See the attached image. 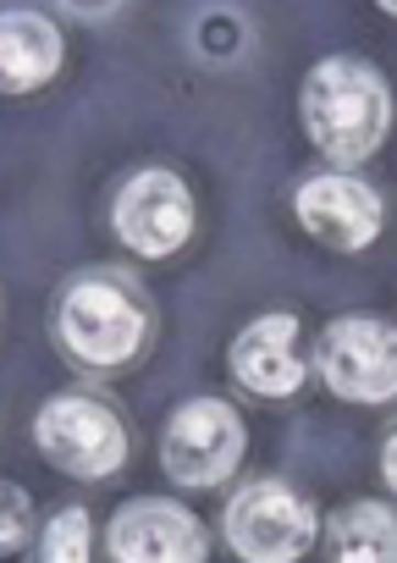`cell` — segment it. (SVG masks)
I'll return each mask as SVG.
<instances>
[{"label": "cell", "mask_w": 397, "mask_h": 563, "mask_svg": "<svg viewBox=\"0 0 397 563\" xmlns=\"http://www.w3.org/2000/svg\"><path fill=\"white\" fill-rule=\"evenodd\" d=\"M161 343V305L133 265L95 260L51 294V349L78 382H122L150 365Z\"/></svg>", "instance_id": "6da1fadb"}, {"label": "cell", "mask_w": 397, "mask_h": 563, "mask_svg": "<svg viewBox=\"0 0 397 563\" xmlns=\"http://www.w3.org/2000/svg\"><path fill=\"white\" fill-rule=\"evenodd\" d=\"M397 122V95L386 73L353 51L315 62L298 84V128L331 172H359Z\"/></svg>", "instance_id": "7a4b0ae2"}, {"label": "cell", "mask_w": 397, "mask_h": 563, "mask_svg": "<svg viewBox=\"0 0 397 563\" xmlns=\"http://www.w3.org/2000/svg\"><path fill=\"white\" fill-rule=\"evenodd\" d=\"M29 431H34V453L51 470H62L67 481H84V486H106L133 464V420L95 382L51 393L34 409Z\"/></svg>", "instance_id": "3957f363"}, {"label": "cell", "mask_w": 397, "mask_h": 563, "mask_svg": "<svg viewBox=\"0 0 397 563\" xmlns=\"http://www.w3.org/2000/svg\"><path fill=\"white\" fill-rule=\"evenodd\" d=\"M320 530V503L287 475H249L221 503V547L238 563H304Z\"/></svg>", "instance_id": "277c9868"}, {"label": "cell", "mask_w": 397, "mask_h": 563, "mask_svg": "<svg viewBox=\"0 0 397 563\" xmlns=\"http://www.w3.org/2000/svg\"><path fill=\"white\" fill-rule=\"evenodd\" d=\"M106 221L133 260H183L199 238V194L177 166L144 161L111 188Z\"/></svg>", "instance_id": "5b68a950"}, {"label": "cell", "mask_w": 397, "mask_h": 563, "mask_svg": "<svg viewBox=\"0 0 397 563\" xmlns=\"http://www.w3.org/2000/svg\"><path fill=\"white\" fill-rule=\"evenodd\" d=\"M249 453V420L221 393H194L161 420V475L177 492H221Z\"/></svg>", "instance_id": "8992f818"}, {"label": "cell", "mask_w": 397, "mask_h": 563, "mask_svg": "<svg viewBox=\"0 0 397 563\" xmlns=\"http://www.w3.org/2000/svg\"><path fill=\"white\" fill-rule=\"evenodd\" d=\"M315 382L337 404H359V409L397 404V321L331 316L315 332Z\"/></svg>", "instance_id": "52a82bcc"}, {"label": "cell", "mask_w": 397, "mask_h": 563, "mask_svg": "<svg viewBox=\"0 0 397 563\" xmlns=\"http://www.w3.org/2000/svg\"><path fill=\"white\" fill-rule=\"evenodd\" d=\"M227 376L254 404H293L315 382V338L304 316L265 310L227 343Z\"/></svg>", "instance_id": "ba28073f"}, {"label": "cell", "mask_w": 397, "mask_h": 563, "mask_svg": "<svg viewBox=\"0 0 397 563\" xmlns=\"http://www.w3.org/2000/svg\"><path fill=\"white\" fill-rule=\"evenodd\" d=\"M293 221L309 243L331 254H364L386 232V199L359 172H309L293 188Z\"/></svg>", "instance_id": "9c48e42d"}, {"label": "cell", "mask_w": 397, "mask_h": 563, "mask_svg": "<svg viewBox=\"0 0 397 563\" xmlns=\"http://www.w3.org/2000/svg\"><path fill=\"white\" fill-rule=\"evenodd\" d=\"M210 525L177 497H128L106 519L111 563H210Z\"/></svg>", "instance_id": "30bf717a"}, {"label": "cell", "mask_w": 397, "mask_h": 563, "mask_svg": "<svg viewBox=\"0 0 397 563\" xmlns=\"http://www.w3.org/2000/svg\"><path fill=\"white\" fill-rule=\"evenodd\" d=\"M67 67V34L56 12L40 7H7L0 12V89L12 100L40 95L62 78Z\"/></svg>", "instance_id": "8fae6325"}, {"label": "cell", "mask_w": 397, "mask_h": 563, "mask_svg": "<svg viewBox=\"0 0 397 563\" xmlns=\"http://www.w3.org/2000/svg\"><path fill=\"white\" fill-rule=\"evenodd\" d=\"M326 563H397V508L381 497H353L326 514Z\"/></svg>", "instance_id": "7c38bea8"}, {"label": "cell", "mask_w": 397, "mask_h": 563, "mask_svg": "<svg viewBox=\"0 0 397 563\" xmlns=\"http://www.w3.org/2000/svg\"><path fill=\"white\" fill-rule=\"evenodd\" d=\"M34 563H95V514L84 503H62L45 514Z\"/></svg>", "instance_id": "4fadbf2b"}, {"label": "cell", "mask_w": 397, "mask_h": 563, "mask_svg": "<svg viewBox=\"0 0 397 563\" xmlns=\"http://www.w3.org/2000/svg\"><path fill=\"white\" fill-rule=\"evenodd\" d=\"M40 525H45V514L34 508V497H29L18 481H7V514H0V552H7V558L29 552V547L40 541Z\"/></svg>", "instance_id": "5bb4252c"}, {"label": "cell", "mask_w": 397, "mask_h": 563, "mask_svg": "<svg viewBox=\"0 0 397 563\" xmlns=\"http://www.w3.org/2000/svg\"><path fill=\"white\" fill-rule=\"evenodd\" d=\"M375 470H381V481L397 492V426H386V437H381V453H375Z\"/></svg>", "instance_id": "9a60e30c"}, {"label": "cell", "mask_w": 397, "mask_h": 563, "mask_svg": "<svg viewBox=\"0 0 397 563\" xmlns=\"http://www.w3.org/2000/svg\"><path fill=\"white\" fill-rule=\"evenodd\" d=\"M122 7H62V18H78V23H106V18H117Z\"/></svg>", "instance_id": "2e32d148"}, {"label": "cell", "mask_w": 397, "mask_h": 563, "mask_svg": "<svg viewBox=\"0 0 397 563\" xmlns=\"http://www.w3.org/2000/svg\"><path fill=\"white\" fill-rule=\"evenodd\" d=\"M381 12H386V18H397V0H386V7H381Z\"/></svg>", "instance_id": "e0dca14e"}]
</instances>
